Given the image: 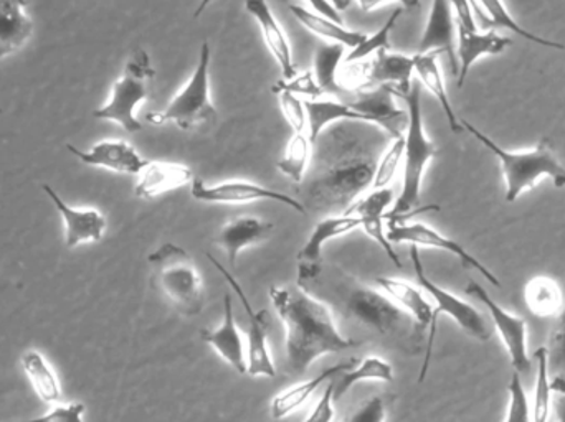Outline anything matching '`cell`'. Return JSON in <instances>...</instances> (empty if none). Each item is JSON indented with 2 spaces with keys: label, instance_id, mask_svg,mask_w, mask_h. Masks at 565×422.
Here are the masks:
<instances>
[{
  "label": "cell",
  "instance_id": "7bdbcfd3",
  "mask_svg": "<svg viewBox=\"0 0 565 422\" xmlns=\"http://www.w3.org/2000/svg\"><path fill=\"white\" fill-rule=\"evenodd\" d=\"M510 407H508V416L504 422H533V410L530 408L526 391H524L523 381L520 374L514 371L511 377L510 387Z\"/></svg>",
  "mask_w": 565,
  "mask_h": 422
},
{
  "label": "cell",
  "instance_id": "db71d44e",
  "mask_svg": "<svg viewBox=\"0 0 565 422\" xmlns=\"http://www.w3.org/2000/svg\"><path fill=\"white\" fill-rule=\"evenodd\" d=\"M212 2H214V0H201V2H199L198 9H195L194 19H199V17H201L202 13L209 9V6H211Z\"/></svg>",
  "mask_w": 565,
  "mask_h": 422
},
{
  "label": "cell",
  "instance_id": "b9f144b4",
  "mask_svg": "<svg viewBox=\"0 0 565 422\" xmlns=\"http://www.w3.org/2000/svg\"><path fill=\"white\" fill-rule=\"evenodd\" d=\"M369 66L367 59L359 62H344L338 73V85L341 91L358 93L369 89Z\"/></svg>",
  "mask_w": 565,
  "mask_h": 422
},
{
  "label": "cell",
  "instance_id": "1f68e13d",
  "mask_svg": "<svg viewBox=\"0 0 565 422\" xmlns=\"http://www.w3.org/2000/svg\"><path fill=\"white\" fill-rule=\"evenodd\" d=\"M22 367L35 390L36 397L46 404H56L62 401V388L55 371L50 367L40 351L29 350L22 355Z\"/></svg>",
  "mask_w": 565,
  "mask_h": 422
},
{
  "label": "cell",
  "instance_id": "681fc988",
  "mask_svg": "<svg viewBox=\"0 0 565 422\" xmlns=\"http://www.w3.org/2000/svg\"><path fill=\"white\" fill-rule=\"evenodd\" d=\"M280 2L291 3L295 0H280ZM309 6L312 7L316 13L319 15L328 17V19L334 20V22L342 23L341 12L329 3V0H305Z\"/></svg>",
  "mask_w": 565,
  "mask_h": 422
},
{
  "label": "cell",
  "instance_id": "83f0119b",
  "mask_svg": "<svg viewBox=\"0 0 565 422\" xmlns=\"http://www.w3.org/2000/svg\"><path fill=\"white\" fill-rule=\"evenodd\" d=\"M415 56V75L418 76V83L424 85L437 99L438 105L444 109L447 116L448 126L451 132L460 134L463 132L461 119H458L454 106H451L450 96H448L447 86H445L444 75H441L440 63H438V52L417 53Z\"/></svg>",
  "mask_w": 565,
  "mask_h": 422
},
{
  "label": "cell",
  "instance_id": "816d5d0a",
  "mask_svg": "<svg viewBox=\"0 0 565 422\" xmlns=\"http://www.w3.org/2000/svg\"><path fill=\"white\" fill-rule=\"evenodd\" d=\"M554 407H556L557 422H565V391H561Z\"/></svg>",
  "mask_w": 565,
  "mask_h": 422
},
{
  "label": "cell",
  "instance_id": "e0dca14e",
  "mask_svg": "<svg viewBox=\"0 0 565 422\" xmlns=\"http://www.w3.org/2000/svg\"><path fill=\"white\" fill-rule=\"evenodd\" d=\"M66 149L83 164L108 169L118 174L136 175V177L148 162L129 142L121 139L98 142L89 151H82L72 144H66Z\"/></svg>",
  "mask_w": 565,
  "mask_h": 422
},
{
  "label": "cell",
  "instance_id": "44dd1931",
  "mask_svg": "<svg viewBox=\"0 0 565 422\" xmlns=\"http://www.w3.org/2000/svg\"><path fill=\"white\" fill-rule=\"evenodd\" d=\"M245 9L254 17L255 22L260 26L265 45L270 50L274 58L280 65L285 79L292 78L298 73L295 58H292L291 43L286 36L285 30L275 17L268 0H245Z\"/></svg>",
  "mask_w": 565,
  "mask_h": 422
},
{
  "label": "cell",
  "instance_id": "5b68a950",
  "mask_svg": "<svg viewBox=\"0 0 565 422\" xmlns=\"http://www.w3.org/2000/svg\"><path fill=\"white\" fill-rule=\"evenodd\" d=\"M463 128L481 142L488 151L500 159L507 181V202L513 204L526 191H533L541 178L550 177L557 188L565 187V167L557 161L551 148L550 139H543L533 151L510 152L504 151L493 139L475 128L470 122L461 119Z\"/></svg>",
  "mask_w": 565,
  "mask_h": 422
},
{
  "label": "cell",
  "instance_id": "ba28073f",
  "mask_svg": "<svg viewBox=\"0 0 565 422\" xmlns=\"http://www.w3.org/2000/svg\"><path fill=\"white\" fill-rule=\"evenodd\" d=\"M154 78L156 69L149 53L142 48L135 50L126 62L122 75L113 85L108 101L93 111V118L115 122L131 134L141 131L142 125L136 109L151 96Z\"/></svg>",
  "mask_w": 565,
  "mask_h": 422
},
{
  "label": "cell",
  "instance_id": "bcb514c9",
  "mask_svg": "<svg viewBox=\"0 0 565 422\" xmlns=\"http://www.w3.org/2000/svg\"><path fill=\"white\" fill-rule=\"evenodd\" d=\"M546 350L550 370L553 368V370L565 374V307L559 314V322L554 327L550 347H546Z\"/></svg>",
  "mask_w": 565,
  "mask_h": 422
},
{
  "label": "cell",
  "instance_id": "f1b7e54d",
  "mask_svg": "<svg viewBox=\"0 0 565 422\" xmlns=\"http://www.w3.org/2000/svg\"><path fill=\"white\" fill-rule=\"evenodd\" d=\"M375 285L414 318L418 331L430 328L434 307L415 285L394 278H375Z\"/></svg>",
  "mask_w": 565,
  "mask_h": 422
},
{
  "label": "cell",
  "instance_id": "ab89813d",
  "mask_svg": "<svg viewBox=\"0 0 565 422\" xmlns=\"http://www.w3.org/2000/svg\"><path fill=\"white\" fill-rule=\"evenodd\" d=\"M405 136L401 139L391 141L384 154L379 159L377 169H375L374 188H385L392 184L395 174H397L398 165L404 161Z\"/></svg>",
  "mask_w": 565,
  "mask_h": 422
},
{
  "label": "cell",
  "instance_id": "2e32d148",
  "mask_svg": "<svg viewBox=\"0 0 565 422\" xmlns=\"http://www.w3.org/2000/svg\"><path fill=\"white\" fill-rule=\"evenodd\" d=\"M394 204V192L392 188H374L371 194L359 198L344 215L355 216L361 219V226L364 228L365 235L381 246L382 251L387 258L394 262L395 268L402 269L401 258L392 248V242L387 238V226H385V215L388 207Z\"/></svg>",
  "mask_w": 565,
  "mask_h": 422
},
{
  "label": "cell",
  "instance_id": "60d3db41",
  "mask_svg": "<svg viewBox=\"0 0 565 422\" xmlns=\"http://www.w3.org/2000/svg\"><path fill=\"white\" fill-rule=\"evenodd\" d=\"M271 91L275 95L291 93L295 96H305L306 99H321L322 95H324L322 89L319 88L312 72L299 73V75L296 73L292 78L280 79V82L271 86Z\"/></svg>",
  "mask_w": 565,
  "mask_h": 422
},
{
  "label": "cell",
  "instance_id": "d590c367",
  "mask_svg": "<svg viewBox=\"0 0 565 422\" xmlns=\"http://www.w3.org/2000/svg\"><path fill=\"white\" fill-rule=\"evenodd\" d=\"M344 55L345 46L341 43H324L316 50L312 73L324 95H338L341 91L338 85V73Z\"/></svg>",
  "mask_w": 565,
  "mask_h": 422
},
{
  "label": "cell",
  "instance_id": "c3c4849f",
  "mask_svg": "<svg viewBox=\"0 0 565 422\" xmlns=\"http://www.w3.org/2000/svg\"><path fill=\"white\" fill-rule=\"evenodd\" d=\"M450 6L455 13V20H457V26L477 32V19H475L471 0H450Z\"/></svg>",
  "mask_w": 565,
  "mask_h": 422
},
{
  "label": "cell",
  "instance_id": "603a6c76",
  "mask_svg": "<svg viewBox=\"0 0 565 422\" xmlns=\"http://www.w3.org/2000/svg\"><path fill=\"white\" fill-rule=\"evenodd\" d=\"M274 229V223L254 216H241L222 226L221 231L215 235L214 245L224 249L228 262L234 268L244 249L267 241Z\"/></svg>",
  "mask_w": 565,
  "mask_h": 422
},
{
  "label": "cell",
  "instance_id": "484cf974",
  "mask_svg": "<svg viewBox=\"0 0 565 422\" xmlns=\"http://www.w3.org/2000/svg\"><path fill=\"white\" fill-rule=\"evenodd\" d=\"M29 0H0V59L19 52L33 33Z\"/></svg>",
  "mask_w": 565,
  "mask_h": 422
},
{
  "label": "cell",
  "instance_id": "4fadbf2b",
  "mask_svg": "<svg viewBox=\"0 0 565 422\" xmlns=\"http://www.w3.org/2000/svg\"><path fill=\"white\" fill-rule=\"evenodd\" d=\"M465 291L471 297L478 299V301L487 305L491 318H493L494 328H497L500 337L503 338L504 347H507L508 354H510L514 371L516 374H527L531 370V358L530 354H527L526 321L504 311L478 282H468Z\"/></svg>",
  "mask_w": 565,
  "mask_h": 422
},
{
  "label": "cell",
  "instance_id": "4316f807",
  "mask_svg": "<svg viewBox=\"0 0 565 422\" xmlns=\"http://www.w3.org/2000/svg\"><path fill=\"white\" fill-rule=\"evenodd\" d=\"M358 365L355 358L351 360L342 361V364L332 365V367L326 368L321 374L316 375L311 380L302 381V383L295 385V387L288 388V390L281 391L280 394L274 398L271 401L270 413L274 420H282V418L289 416L295 413L296 410L302 407L312 394L316 393L319 387L326 381L332 380V378L339 377L344 371L352 370Z\"/></svg>",
  "mask_w": 565,
  "mask_h": 422
},
{
  "label": "cell",
  "instance_id": "4dcf8cb0",
  "mask_svg": "<svg viewBox=\"0 0 565 422\" xmlns=\"http://www.w3.org/2000/svg\"><path fill=\"white\" fill-rule=\"evenodd\" d=\"M306 112H308L309 139L315 142L329 126L341 121L364 122V118L358 111L344 102L332 99H302Z\"/></svg>",
  "mask_w": 565,
  "mask_h": 422
},
{
  "label": "cell",
  "instance_id": "f6af8a7d",
  "mask_svg": "<svg viewBox=\"0 0 565 422\" xmlns=\"http://www.w3.org/2000/svg\"><path fill=\"white\" fill-rule=\"evenodd\" d=\"M280 108L288 125L295 132H305L308 128V112H306L305 101L291 93H280Z\"/></svg>",
  "mask_w": 565,
  "mask_h": 422
},
{
  "label": "cell",
  "instance_id": "7a4b0ae2",
  "mask_svg": "<svg viewBox=\"0 0 565 422\" xmlns=\"http://www.w3.org/2000/svg\"><path fill=\"white\" fill-rule=\"evenodd\" d=\"M271 304L285 325L286 368L301 377L319 358L349 350L361 342L344 337L335 325L331 309L296 285L270 289Z\"/></svg>",
  "mask_w": 565,
  "mask_h": 422
},
{
  "label": "cell",
  "instance_id": "ac0fdd59",
  "mask_svg": "<svg viewBox=\"0 0 565 422\" xmlns=\"http://www.w3.org/2000/svg\"><path fill=\"white\" fill-rule=\"evenodd\" d=\"M457 20L451 10L450 0H431L430 15L425 25L417 53H445L450 62L451 73L458 76V58L455 42H457Z\"/></svg>",
  "mask_w": 565,
  "mask_h": 422
},
{
  "label": "cell",
  "instance_id": "ee69618b",
  "mask_svg": "<svg viewBox=\"0 0 565 422\" xmlns=\"http://www.w3.org/2000/svg\"><path fill=\"white\" fill-rule=\"evenodd\" d=\"M391 401L385 394H372L344 422H385Z\"/></svg>",
  "mask_w": 565,
  "mask_h": 422
},
{
  "label": "cell",
  "instance_id": "3957f363",
  "mask_svg": "<svg viewBox=\"0 0 565 422\" xmlns=\"http://www.w3.org/2000/svg\"><path fill=\"white\" fill-rule=\"evenodd\" d=\"M305 291L339 314L381 337L404 338L418 331L414 318L398 307L384 291H375L342 269H326L305 285Z\"/></svg>",
  "mask_w": 565,
  "mask_h": 422
},
{
  "label": "cell",
  "instance_id": "277c9868",
  "mask_svg": "<svg viewBox=\"0 0 565 422\" xmlns=\"http://www.w3.org/2000/svg\"><path fill=\"white\" fill-rule=\"evenodd\" d=\"M407 106L408 126L405 131L404 178L402 191L394 207L385 215V223L408 221L420 212L438 210V207L418 208L422 197V184L428 165L438 154L437 145L425 131L424 112H422V86L414 82L411 91L398 95Z\"/></svg>",
  "mask_w": 565,
  "mask_h": 422
},
{
  "label": "cell",
  "instance_id": "74e56055",
  "mask_svg": "<svg viewBox=\"0 0 565 422\" xmlns=\"http://www.w3.org/2000/svg\"><path fill=\"white\" fill-rule=\"evenodd\" d=\"M537 360L536 388H534L533 422H547L551 414L550 361H547L546 347L540 348L534 355Z\"/></svg>",
  "mask_w": 565,
  "mask_h": 422
},
{
  "label": "cell",
  "instance_id": "836d02e7",
  "mask_svg": "<svg viewBox=\"0 0 565 422\" xmlns=\"http://www.w3.org/2000/svg\"><path fill=\"white\" fill-rule=\"evenodd\" d=\"M526 302L527 307L537 317H556L564 309V295L559 284L546 275L527 282Z\"/></svg>",
  "mask_w": 565,
  "mask_h": 422
},
{
  "label": "cell",
  "instance_id": "d6a6232c",
  "mask_svg": "<svg viewBox=\"0 0 565 422\" xmlns=\"http://www.w3.org/2000/svg\"><path fill=\"white\" fill-rule=\"evenodd\" d=\"M332 381H334V403H338L354 385L361 383V381L392 383L394 381V368L384 358L369 355L352 370L344 371V374L339 375L338 380Z\"/></svg>",
  "mask_w": 565,
  "mask_h": 422
},
{
  "label": "cell",
  "instance_id": "9a60e30c",
  "mask_svg": "<svg viewBox=\"0 0 565 422\" xmlns=\"http://www.w3.org/2000/svg\"><path fill=\"white\" fill-rule=\"evenodd\" d=\"M359 226H361V219L351 215H332L321 219L312 229L311 236L302 246L301 251L296 256V262H298V281H296V284L299 288H305L321 272L322 266H324L322 248H324L326 242L339 238V236L348 235V232L358 229Z\"/></svg>",
  "mask_w": 565,
  "mask_h": 422
},
{
  "label": "cell",
  "instance_id": "11a10c76",
  "mask_svg": "<svg viewBox=\"0 0 565 422\" xmlns=\"http://www.w3.org/2000/svg\"><path fill=\"white\" fill-rule=\"evenodd\" d=\"M0 112H2V109H0Z\"/></svg>",
  "mask_w": 565,
  "mask_h": 422
},
{
  "label": "cell",
  "instance_id": "d4e9b609",
  "mask_svg": "<svg viewBox=\"0 0 565 422\" xmlns=\"http://www.w3.org/2000/svg\"><path fill=\"white\" fill-rule=\"evenodd\" d=\"M458 30V88L465 85L468 73H470L471 65L481 56L484 55H500L504 50L510 48L511 39L508 36H501L500 33L493 32H470V30L461 29Z\"/></svg>",
  "mask_w": 565,
  "mask_h": 422
},
{
  "label": "cell",
  "instance_id": "d6986e66",
  "mask_svg": "<svg viewBox=\"0 0 565 422\" xmlns=\"http://www.w3.org/2000/svg\"><path fill=\"white\" fill-rule=\"evenodd\" d=\"M42 188L65 223L66 248H76L83 242H95L103 238L106 231V218L102 212L96 208L70 207L50 185L43 184Z\"/></svg>",
  "mask_w": 565,
  "mask_h": 422
},
{
  "label": "cell",
  "instance_id": "f35d334b",
  "mask_svg": "<svg viewBox=\"0 0 565 422\" xmlns=\"http://www.w3.org/2000/svg\"><path fill=\"white\" fill-rule=\"evenodd\" d=\"M404 10V7H395L394 12L385 20L384 25L377 32L372 33V35L365 36L361 45L352 48L351 53L345 56V62H359V59L367 58L372 53L381 52V50H391V32L394 30L395 23L398 22Z\"/></svg>",
  "mask_w": 565,
  "mask_h": 422
},
{
  "label": "cell",
  "instance_id": "8fae6325",
  "mask_svg": "<svg viewBox=\"0 0 565 422\" xmlns=\"http://www.w3.org/2000/svg\"><path fill=\"white\" fill-rule=\"evenodd\" d=\"M192 197L202 204L245 205L252 202L270 201L286 205L291 210L306 215V207L298 198L289 197L281 192L271 191L260 184L247 181H228L209 185L202 178H194L191 184Z\"/></svg>",
  "mask_w": 565,
  "mask_h": 422
},
{
  "label": "cell",
  "instance_id": "7dc6e473",
  "mask_svg": "<svg viewBox=\"0 0 565 422\" xmlns=\"http://www.w3.org/2000/svg\"><path fill=\"white\" fill-rule=\"evenodd\" d=\"M334 416V381H331V383H328V387H326L322 397L319 398L315 410H312L311 414L302 422H332Z\"/></svg>",
  "mask_w": 565,
  "mask_h": 422
},
{
  "label": "cell",
  "instance_id": "7c38bea8",
  "mask_svg": "<svg viewBox=\"0 0 565 422\" xmlns=\"http://www.w3.org/2000/svg\"><path fill=\"white\" fill-rule=\"evenodd\" d=\"M387 226V238L392 245H412V246H427V248H437L441 251L450 252V255L457 256L460 259L461 264L468 269H475L480 272L488 282L494 285V288H501L500 279L487 268L481 264L475 256H471L460 242L455 239L448 238V236L441 235L437 229L430 228V226L424 225V223H385Z\"/></svg>",
  "mask_w": 565,
  "mask_h": 422
},
{
  "label": "cell",
  "instance_id": "f5cc1de1",
  "mask_svg": "<svg viewBox=\"0 0 565 422\" xmlns=\"http://www.w3.org/2000/svg\"><path fill=\"white\" fill-rule=\"evenodd\" d=\"M329 3H331L334 9H338L339 12H344L345 9L351 7L352 0H329Z\"/></svg>",
  "mask_w": 565,
  "mask_h": 422
},
{
  "label": "cell",
  "instance_id": "8d00e7d4",
  "mask_svg": "<svg viewBox=\"0 0 565 422\" xmlns=\"http://www.w3.org/2000/svg\"><path fill=\"white\" fill-rule=\"evenodd\" d=\"M480 6L483 7L484 15L490 19L491 29H508L516 35L523 36L524 40L536 43V45L547 46V48L564 50L563 43L553 42V40L543 39V36L534 35V33L527 32L526 29L520 25L516 20L513 19L510 12H508L507 6L503 0H478Z\"/></svg>",
  "mask_w": 565,
  "mask_h": 422
},
{
  "label": "cell",
  "instance_id": "f907efd6",
  "mask_svg": "<svg viewBox=\"0 0 565 422\" xmlns=\"http://www.w3.org/2000/svg\"><path fill=\"white\" fill-rule=\"evenodd\" d=\"M364 12H372L384 3H398L405 10H414L420 7V0H355Z\"/></svg>",
  "mask_w": 565,
  "mask_h": 422
},
{
  "label": "cell",
  "instance_id": "52a82bcc",
  "mask_svg": "<svg viewBox=\"0 0 565 422\" xmlns=\"http://www.w3.org/2000/svg\"><path fill=\"white\" fill-rule=\"evenodd\" d=\"M211 59L209 42L201 45V55L189 82L181 91L171 99L162 111L146 115L149 125L164 126L172 122L181 131H194L202 126L217 121L218 111L211 98Z\"/></svg>",
  "mask_w": 565,
  "mask_h": 422
},
{
  "label": "cell",
  "instance_id": "cb8c5ba5",
  "mask_svg": "<svg viewBox=\"0 0 565 422\" xmlns=\"http://www.w3.org/2000/svg\"><path fill=\"white\" fill-rule=\"evenodd\" d=\"M415 56L381 50L369 66V89L375 86H392L395 96L405 95L414 85Z\"/></svg>",
  "mask_w": 565,
  "mask_h": 422
},
{
  "label": "cell",
  "instance_id": "e575fe53",
  "mask_svg": "<svg viewBox=\"0 0 565 422\" xmlns=\"http://www.w3.org/2000/svg\"><path fill=\"white\" fill-rule=\"evenodd\" d=\"M312 142L305 132H295L286 144L285 154L277 167L285 177L295 184H302L311 165Z\"/></svg>",
  "mask_w": 565,
  "mask_h": 422
},
{
  "label": "cell",
  "instance_id": "f546056e",
  "mask_svg": "<svg viewBox=\"0 0 565 422\" xmlns=\"http://www.w3.org/2000/svg\"><path fill=\"white\" fill-rule=\"evenodd\" d=\"M292 17L305 26L308 32L321 36V39L329 40L331 43H341L345 48H355L361 45L365 40V33L358 32V30L345 29L344 23L334 22L328 17L319 15V13L311 12L302 6L291 3L289 6Z\"/></svg>",
  "mask_w": 565,
  "mask_h": 422
},
{
  "label": "cell",
  "instance_id": "6da1fadb",
  "mask_svg": "<svg viewBox=\"0 0 565 422\" xmlns=\"http://www.w3.org/2000/svg\"><path fill=\"white\" fill-rule=\"evenodd\" d=\"M391 138L367 122L329 126L315 142L305 182L306 212L344 215L374 184L379 159Z\"/></svg>",
  "mask_w": 565,
  "mask_h": 422
},
{
  "label": "cell",
  "instance_id": "30bf717a",
  "mask_svg": "<svg viewBox=\"0 0 565 422\" xmlns=\"http://www.w3.org/2000/svg\"><path fill=\"white\" fill-rule=\"evenodd\" d=\"M212 264L215 266L218 272L224 275L227 281L228 288L235 292L242 307H244L245 315L248 318L247 332V374L250 377L258 378H275L277 377V367H275L274 357H271L270 345H268V334H270V314L265 309L257 311L252 305L250 299L244 292L241 282L231 274L227 268L221 264L214 256L209 255Z\"/></svg>",
  "mask_w": 565,
  "mask_h": 422
},
{
  "label": "cell",
  "instance_id": "5bb4252c",
  "mask_svg": "<svg viewBox=\"0 0 565 422\" xmlns=\"http://www.w3.org/2000/svg\"><path fill=\"white\" fill-rule=\"evenodd\" d=\"M395 98L397 96L392 86L381 85L358 93V98L349 106L364 118V122L377 126L394 141L404 138L408 126V111L398 108Z\"/></svg>",
  "mask_w": 565,
  "mask_h": 422
},
{
  "label": "cell",
  "instance_id": "9c48e42d",
  "mask_svg": "<svg viewBox=\"0 0 565 422\" xmlns=\"http://www.w3.org/2000/svg\"><path fill=\"white\" fill-rule=\"evenodd\" d=\"M411 259L414 262L415 275H417L418 284L420 288L434 299L437 307L434 309V317H431V325L428 328V347L427 354H425L424 365H422L420 377H418V383H424L425 377L428 374V367H430L431 350H434L435 335H437L438 317L441 314L448 315L457 322L458 327L470 335V337L477 338L480 342L491 340L493 337V331H491L490 322L487 321L483 314L478 311L475 305L468 304V302L461 301L457 295L451 292L445 291L440 285L435 284L427 272H425L424 262L420 259V252H418L417 246H412Z\"/></svg>",
  "mask_w": 565,
  "mask_h": 422
},
{
  "label": "cell",
  "instance_id": "8992f818",
  "mask_svg": "<svg viewBox=\"0 0 565 422\" xmlns=\"http://www.w3.org/2000/svg\"><path fill=\"white\" fill-rule=\"evenodd\" d=\"M152 282L184 317H198L204 311L205 292L201 272L182 246L164 242L148 256Z\"/></svg>",
  "mask_w": 565,
  "mask_h": 422
},
{
  "label": "cell",
  "instance_id": "ffe728a7",
  "mask_svg": "<svg viewBox=\"0 0 565 422\" xmlns=\"http://www.w3.org/2000/svg\"><path fill=\"white\" fill-rule=\"evenodd\" d=\"M202 340L211 345L237 374H247V354H245L241 328L235 322L231 292L227 291L224 294V321L217 328H207L202 332Z\"/></svg>",
  "mask_w": 565,
  "mask_h": 422
},
{
  "label": "cell",
  "instance_id": "7402d4cb",
  "mask_svg": "<svg viewBox=\"0 0 565 422\" xmlns=\"http://www.w3.org/2000/svg\"><path fill=\"white\" fill-rule=\"evenodd\" d=\"M194 172L189 165L178 162L148 161L139 172L135 195L142 201H152L159 195L191 185Z\"/></svg>",
  "mask_w": 565,
  "mask_h": 422
}]
</instances>
